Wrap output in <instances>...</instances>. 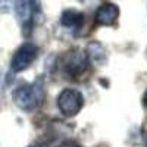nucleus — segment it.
Returning a JSON list of instances; mask_svg holds the SVG:
<instances>
[{
	"label": "nucleus",
	"mask_w": 147,
	"mask_h": 147,
	"mask_svg": "<svg viewBox=\"0 0 147 147\" xmlns=\"http://www.w3.org/2000/svg\"><path fill=\"white\" fill-rule=\"evenodd\" d=\"M37 55H38V47L34 43L27 41V43L21 44L10 59V69L13 72L25 71L37 59Z\"/></svg>",
	"instance_id": "4"
},
{
	"label": "nucleus",
	"mask_w": 147,
	"mask_h": 147,
	"mask_svg": "<svg viewBox=\"0 0 147 147\" xmlns=\"http://www.w3.org/2000/svg\"><path fill=\"white\" fill-rule=\"evenodd\" d=\"M13 10H15L16 18L22 22V25L27 22H32V12H31L30 0H15Z\"/></svg>",
	"instance_id": "7"
},
{
	"label": "nucleus",
	"mask_w": 147,
	"mask_h": 147,
	"mask_svg": "<svg viewBox=\"0 0 147 147\" xmlns=\"http://www.w3.org/2000/svg\"><path fill=\"white\" fill-rule=\"evenodd\" d=\"M78 2H84V0H78Z\"/></svg>",
	"instance_id": "14"
},
{
	"label": "nucleus",
	"mask_w": 147,
	"mask_h": 147,
	"mask_svg": "<svg viewBox=\"0 0 147 147\" xmlns=\"http://www.w3.org/2000/svg\"><path fill=\"white\" fill-rule=\"evenodd\" d=\"M30 5H31L32 16L38 15L40 12H41V0H30Z\"/></svg>",
	"instance_id": "9"
},
{
	"label": "nucleus",
	"mask_w": 147,
	"mask_h": 147,
	"mask_svg": "<svg viewBox=\"0 0 147 147\" xmlns=\"http://www.w3.org/2000/svg\"><path fill=\"white\" fill-rule=\"evenodd\" d=\"M118 18H119V7L107 2L97 7L94 15V22L96 25H100V27H112L116 24Z\"/></svg>",
	"instance_id": "5"
},
{
	"label": "nucleus",
	"mask_w": 147,
	"mask_h": 147,
	"mask_svg": "<svg viewBox=\"0 0 147 147\" xmlns=\"http://www.w3.org/2000/svg\"><path fill=\"white\" fill-rule=\"evenodd\" d=\"M85 52H87L88 60H91V62H94V63L102 65L106 60V49L99 41H91L87 46V50Z\"/></svg>",
	"instance_id": "8"
},
{
	"label": "nucleus",
	"mask_w": 147,
	"mask_h": 147,
	"mask_svg": "<svg viewBox=\"0 0 147 147\" xmlns=\"http://www.w3.org/2000/svg\"><path fill=\"white\" fill-rule=\"evenodd\" d=\"M12 7V0H0V12L7 13Z\"/></svg>",
	"instance_id": "10"
},
{
	"label": "nucleus",
	"mask_w": 147,
	"mask_h": 147,
	"mask_svg": "<svg viewBox=\"0 0 147 147\" xmlns=\"http://www.w3.org/2000/svg\"><path fill=\"white\" fill-rule=\"evenodd\" d=\"M28 147H37V146H28Z\"/></svg>",
	"instance_id": "13"
},
{
	"label": "nucleus",
	"mask_w": 147,
	"mask_h": 147,
	"mask_svg": "<svg viewBox=\"0 0 147 147\" xmlns=\"http://www.w3.org/2000/svg\"><path fill=\"white\" fill-rule=\"evenodd\" d=\"M143 103H144L146 107H147V90L144 91V96H143Z\"/></svg>",
	"instance_id": "12"
},
{
	"label": "nucleus",
	"mask_w": 147,
	"mask_h": 147,
	"mask_svg": "<svg viewBox=\"0 0 147 147\" xmlns=\"http://www.w3.org/2000/svg\"><path fill=\"white\" fill-rule=\"evenodd\" d=\"M84 22V13L77 9H66L60 15V24L66 28H75L78 30Z\"/></svg>",
	"instance_id": "6"
},
{
	"label": "nucleus",
	"mask_w": 147,
	"mask_h": 147,
	"mask_svg": "<svg viewBox=\"0 0 147 147\" xmlns=\"http://www.w3.org/2000/svg\"><path fill=\"white\" fill-rule=\"evenodd\" d=\"M59 65L62 66V69L68 75L77 78L87 71L90 60H88V56H87L85 50H82L80 47H74L59 57Z\"/></svg>",
	"instance_id": "2"
},
{
	"label": "nucleus",
	"mask_w": 147,
	"mask_h": 147,
	"mask_svg": "<svg viewBox=\"0 0 147 147\" xmlns=\"http://www.w3.org/2000/svg\"><path fill=\"white\" fill-rule=\"evenodd\" d=\"M59 147H81L78 143H75V141H65V143H62Z\"/></svg>",
	"instance_id": "11"
},
{
	"label": "nucleus",
	"mask_w": 147,
	"mask_h": 147,
	"mask_svg": "<svg viewBox=\"0 0 147 147\" xmlns=\"http://www.w3.org/2000/svg\"><path fill=\"white\" fill-rule=\"evenodd\" d=\"M56 103L65 116H75L84 106V97L78 90L65 88L59 93Z\"/></svg>",
	"instance_id": "3"
},
{
	"label": "nucleus",
	"mask_w": 147,
	"mask_h": 147,
	"mask_svg": "<svg viewBox=\"0 0 147 147\" xmlns=\"http://www.w3.org/2000/svg\"><path fill=\"white\" fill-rule=\"evenodd\" d=\"M12 99L19 109L25 110V112H32V110L38 109L40 105L43 103L44 99L43 84L40 81L32 84H22L13 90Z\"/></svg>",
	"instance_id": "1"
}]
</instances>
